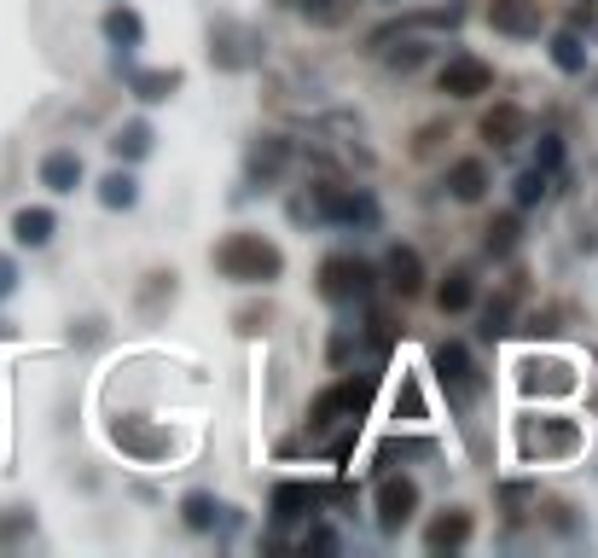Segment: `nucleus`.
I'll return each instance as SVG.
<instances>
[{"mask_svg": "<svg viewBox=\"0 0 598 558\" xmlns=\"http://www.w3.org/2000/svg\"><path fill=\"white\" fill-rule=\"evenodd\" d=\"M41 187H53V192H76V187H82V158H76L70 146L47 151V158H41Z\"/></svg>", "mask_w": 598, "mask_h": 558, "instance_id": "nucleus-14", "label": "nucleus"}, {"mask_svg": "<svg viewBox=\"0 0 598 558\" xmlns=\"http://www.w3.org/2000/svg\"><path fill=\"white\" fill-rule=\"evenodd\" d=\"M0 291H12V262L0 257Z\"/></svg>", "mask_w": 598, "mask_h": 558, "instance_id": "nucleus-35", "label": "nucleus"}, {"mask_svg": "<svg viewBox=\"0 0 598 558\" xmlns=\"http://www.w3.org/2000/svg\"><path fill=\"white\" fill-rule=\"evenodd\" d=\"M581 448V425L576 419H529L524 425V454L529 460H564Z\"/></svg>", "mask_w": 598, "mask_h": 558, "instance_id": "nucleus-4", "label": "nucleus"}, {"mask_svg": "<svg viewBox=\"0 0 598 558\" xmlns=\"http://www.w3.org/2000/svg\"><path fill=\"white\" fill-rule=\"evenodd\" d=\"M53 233H59V216H53V210H18V216H12V239L30 245V250L47 245Z\"/></svg>", "mask_w": 598, "mask_h": 558, "instance_id": "nucleus-18", "label": "nucleus"}, {"mask_svg": "<svg viewBox=\"0 0 598 558\" xmlns=\"http://www.w3.org/2000/svg\"><path fill=\"white\" fill-rule=\"evenodd\" d=\"M448 192L459 198V205H477V198L488 192V163L482 158H459L448 169Z\"/></svg>", "mask_w": 598, "mask_h": 558, "instance_id": "nucleus-16", "label": "nucleus"}, {"mask_svg": "<svg viewBox=\"0 0 598 558\" xmlns=\"http://www.w3.org/2000/svg\"><path fill=\"white\" fill-rule=\"evenodd\" d=\"M540 198H546V175L540 169H529V175H517V205H540Z\"/></svg>", "mask_w": 598, "mask_h": 558, "instance_id": "nucleus-31", "label": "nucleus"}, {"mask_svg": "<svg viewBox=\"0 0 598 558\" xmlns=\"http://www.w3.org/2000/svg\"><path fill=\"white\" fill-rule=\"evenodd\" d=\"M524 385L529 390H576V378H569L564 361H529L524 367Z\"/></svg>", "mask_w": 598, "mask_h": 558, "instance_id": "nucleus-21", "label": "nucleus"}, {"mask_svg": "<svg viewBox=\"0 0 598 558\" xmlns=\"http://www.w3.org/2000/svg\"><path fill=\"white\" fill-rule=\"evenodd\" d=\"M372 279H378V268L372 262H360V257H349V250H337V257H326L320 262V297L326 302H367L372 297Z\"/></svg>", "mask_w": 598, "mask_h": 558, "instance_id": "nucleus-3", "label": "nucleus"}, {"mask_svg": "<svg viewBox=\"0 0 598 558\" xmlns=\"http://www.w3.org/2000/svg\"><path fill=\"white\" fill-rule=\"evenodd\" d=\"M488 326H482V332L494 338V332H506V320H511V297H500V302H488V315H482Z\"/></svg>", "mask_w": 598, "mask_h": 558, "instance_id": "nucleus-33", "label": "nucleus"}, {"mask_svg": "<svg viewBox=\"0 0 598 558\" xmlns=\"http://www.w3.org/2000/svg\"><path fill=\"white\" fill-rule=\"evenodd\" d=\"M471 302H477L471 268H448V273H441V286H436V309H441V315H465Z\"/></svg>", "mask_w": 598, "mask_h": 558, "instance_id": "nucleus-13", "label": "nucleus"}, {"mask_svg": "<svg viewBox=\"0 0 598 558\" xmlns=\"http://www.w3.org/2000/svg\"><path fill=\"white\" fill-rule=\"evenodd\" d=\"M285 163H291V140H279V134H262V140H256L250 146V181H273V175L285 169Z\"/></svg>", "mask_w": 598, "mask_h": 558, "instance_id": "nucleus-15", "label": "nucleus"}, {"mask_svg": "<svg viewBox=\"0 0 598 558\" xmlns=\"http://www.w3.org/2000/svg\"><path fill=\"white\" fill-rule=\"evenodd\" d=\"M210 262H216L221 279H232V286H273V279L285 273L279 245L262 239V233H227V239L210 250Z\"/></svg>", "mask_w": 598, "mask_h": 558, "instance_id": "nucleus-1", "label": "nucleus"}, {"mask_svg": "<svg viewBox=\"0 0 598 558\" xmlns=\"http://www.w3.org/2000/svg\"><path fill=\"white\" fill-rule=\"evenodd\" d=\"M524 134H529V111H524V106H494V111L482 117V140L500 146V151L517 146Z\"/></svg>", "mask_w": 598, "mask_h": 558, "instance_id": "nucleus-12", "label": "nucleus"}, {"mask_svg": "<svg viewBox=\"0 0 598 558\" xmlns=\"http://www.w3.org/2000/svg\"><path fill=\"white\" fill-rule=\"evenodd\" d=\"M180 518H187V529H210V524H216V500H210V495H187Z\"/></svg>", "mask_w": 598, "mask_h": 558, "instance_id": "nucleus-29", "label": "nucleus"}, {"mask_svg": "<svg viewBox=\"0 0 598 558\" xmlns=\"http://www.w3.org/2000/svg\"><path fill=\"white\" fill-rule=\"evenodd\" d=\"M291 7L308 18V23H320V30H337V23H349L360 0H291Z\"/></svg>", "mask_w": 598, "mask_h": 558, "instance_id": "nucleus-19", "label": "nucleus"}, {"mask_svg": "<svg viewBox=\"0 0 598 558\" xmlns=\"http://www.w3.org/2000/svg\"><path fill=\"white\" fill-rule=\"evenodd\" d=\"M436 378H441V385H448L459 401H471V396L482 390L477 361H471V349H465V343H441V349H436Z\"/></svg>", "mask_w": 598, "mask_h": 558, "instance_id": "nucleus-7", "label": "nucleus"}, {"mask_svg": "<svg viewBox=\"0 0 598 558\" xmlns=\"http://www.w3.org/2000/svg\"><path fill=\"white\" fill-rule=\"evenodd\" d=\"M412 512H419V484H412V477H383L378 484V524L396 536V529L412 524Z\"/></svg>", "mask_w": 598, "mask_h": 558, "instance_id": "nucleus-6", "label": "nucleus"}, {"mask_svg": "<svg viewBox=\"0 0 598 558\" xmlns=\"http://www.w3.org/2000/svg\"><path fill=\"white\" fill-rule=\"evenodd\" d=\"M111 151H117V158H146V151H151V129H146V122H128V129H117Z\"/></svg>", "mask_w": 598, "mask_h": 558, "instance_id": "nucleus-26", "label": "nucleus"}, {"mask_svg": "<svg viewBox=\"0 0 598 558\" xmlns=\"http://www.w3.org/2000/svg\"><path fill=\"white\" fill-rule=\"evenodd\" d=\"M383 286L396 291L401 302L407 297H419L425 291V257L412 245H389V257H383Z\"/></svg>", "mask_w": 598, "mask_h": 558, "instance_id": "nucleus-9", "label": "nucleus"}, {"mask_svg": "<svg viewBox=\"0 0 598 558\" xmlns=\"http://www.w3.org/2000/svg\"><path fill=\"white\" fill-rule=\"evenodd\" d=\"M320 210L337 216V221H360V216H372V205L360 192H343V187H320Z\"/></svg>", "mask_w": 598, "mask_h": 558, "instance_id": "nucleus-20", "label": "nucleus"}, {"mask_svg": "<svg viewBox=\"0 0 598 558\" xmlns=\"http://www.w3.org/2000/svg\"><path fill=\"white\" fill-rule=\"evenodd\" d=\"M367 401H372V372H360V378H337L331 390H320L315 401H308V430H326V425H360Z\"/></svg>", "mask_w": 598, "mask_h": 558, "instance_id": "nucleus-2", "label": "nucleus"}, {"mask_svg": "<svg viewBox=\"0 0 598 558\" xmlns=\"http://www.w3.org/2000/svg\"><path fill=\"white\" fill-rule=\"evenodd\" d=\"M471 529H477L471 512H465V506H448V512H441V518L425 529V547H430V552H459L465 541H471Z\"/></svg>", "mask_w": 598, "mask_h": 558, "instance_id": "nucleus-11", "label": "nucleus"}, {"mask_svg": "<svg viewBox=\"0 0 598 558\" xmlns=\"http://www.w3.org/2000/svg\"><path fill=\"white\" fill-rule=\"evenodd\" d=\"M106 36H111V41H128V47H134V41H140V18L128 12V7L106 12Z\"/></svg>", "mask_w": 598, "mask_h": 558, "instance_id": "nucleus-27", "label": "nucleus"}, {"mask_svg": "<svg viewBox=\"0 0 598 558\" xmlns=\"http://www.w3.org/2000/svg\"><path fill=\"white\" fill-rule=\"evenodd\" d=\"M18 536H30V512H23V506H7V518H0V547H12Z\"/></svg>", "mask_w": 598, "mask_h": 558, "instance_id": "nucleus-30", "label": "nucleus"}, {"mask_svg": "<svg viewBox=\"0 0 598 558\" xmlns=\"http://www.w3.org/2000/svg\"><path fill=\"white\" fill-rule=\"evenodd\" d=\"M117 442H122L128 454H140V460H151V454H169V437H163V430H151V425H140V419H122V425H117Z\"/></svg>", "mask_w": 598, "mask_h": 558, "instance_id": "nucleus-17", "label": "nucleus"}, {"mask_svg": "<svg viewBox=\"0 0 598 558\" xmlns=\"http://www.w3.org/2000/svg\"><path fill=\"white\" fill-rule=\"evenodd\" d=\"M511 245H517V216H494L482 227V250L488 257H511Z\"/></svg>", "mask_w": 598, "mask_h": 558, "instance_id": "nucleus-24", "label": "nucleus"}, {"mask_svg": "<svg viewBox=\"0 0 598 558\" xmlns=\"http://www.w3.org/2000/svg\"><path fill=\"white\" fill-rule=\"evenodd\" d=\"M436 88L448 93V99H482L494 88V64L477 59V53H454L448 64L436 70Z\"/></svg>", "mask_w": 598, "mask_h": 558, "instance_id": "nucleus-5", "label": "nucleus"}, {"mask_svg": "<svg viewBox=\"0 0 598 558\" xmlns=\"http://www.w3.org/2000/svg\"><path fill=\"white\" fill-rule=\"evenodd\" d=\"M315 506H320L315 484H279L273 500H268V518L273 524H302V518H315Z\"/></svg>", "mask_w": 598, "mask_h": 558, "instance_id": "nucleus-10", "label": "nucleus"}, {"mask_svg": "<svg viewBox=\"0 0 598 558\" xmlns=\"http://www.w3.org/2000/svg\"><path fill=\"white\" fill-rule=\"evenodd\" d=\"M552 64H558V70H569V76L587 70V47H581V36H576V30L552 36Z\"/></svg>", "mask_w": 598, "mask_h": 558, "instance_id": "nucleus-25", "label": "nucleus"}, {"mask_svg": "<svg viewBox=\"0 0 598 558\" xmlns=\"http://www.w3.org/2000/svg\"><path fill=\"white\" fill-rule=\"evenodd\" d=\"M163 302H175V273H151V286H146V297H140V309H146V315H158Z\"/></svg>", "mask_w": 598, "mask_h": 558, "instance_id": "nucleus-28", "label": "nucleus"}, {"mask_svg": "<svg viewBox=\"0 0 598 558\" xmlns=\"http://www.w3.org/2000/svg\"><path fill=\"white\" fill-rule=\"evenodd\" d=\"M232 320H239V332H245V338H256V332H268V320H273V309H268V302H262V309H239V315H232Z\"/></svg>", "mask_w": 598, "mask_h": 558, "instance_id": "nucleus-32", "label": "nucleus"}, {"mask_svg": "<svg viewBox=\"0 0 598 558\" xmlns=\"http://www.w3.org/2000/svg\"><path fill=\"white\" fill-rule=\"evenodd\" d=\"M134 175H122V169H111L106 175V181H99V205H106V210H128V205H134Z\"/></svg>", "mask_w": 598, "mask_h": 558, "instance_id": "nucleus-23", "label": "nucleus"}, {"mask_svg": "<svg viewBox=\"0 0 598 558\" xmlns=\"http://www.w3.org/2000/svg\"><path fill=\"white\" fill-rule=\"evenodd\" d=\"M175 88H180V70H140V76H134V99H146V106L169 99Z\"/></svg>", "mask_w": 598, "mask_h": 558, "instance_id": "nucleus-22", "label": "nucleus"}, {"mask_svg": "<svg viewBox=\"0 0 598 558\" xmlns=\"http://www.w3.org/2000/svg\"><path fill=\"white\" fill-rule=\"evenodd\" d=\"M558 163H564V140H546L540 146V175H552Z\"/></svg>", "mask_w": 598, "mask_h": 558, "instance_id": "nucleus-34", "label": "nucleus"}, {"mask_svg": "<svg viewBox=\"0 0 598 558\" xmlns=\"http://www.w3.org/2000/svg\"><path fill=\"white\" fill-rule=\"evenodd\" d=\"M488 23L511 41H529V36H540L546 12H540V0H488Z\"/></svg>", "mask_w": 598, "mask_h": 558, "instance_id": "nucleus-8", "label": "nucleus"}]
</instances>
